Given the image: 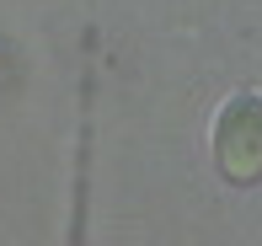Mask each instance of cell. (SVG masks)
<instances>
[{
    "label": "cell",
    "instance_id": "cell-1",
    "mask_svg": "<svg viewBox=\"0 0 262 246\" xmlns=\"http://www.w3.org/2000/svg\"><path fill=\"white\" fill-rule=\"evenodd\" d=\"M214 155L230 182L252 187L262 182V97L257 91H235L214 118Z\"/></svg>",
    "mask_w": 262,
    "mask_h": 246
}]
</instances>
